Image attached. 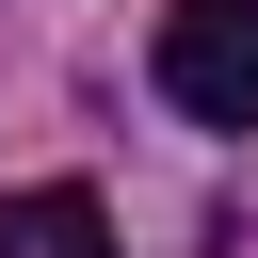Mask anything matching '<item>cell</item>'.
<instances>
[{
    "instance_id": "obj_1",
    "label": "cell",
    "mask_w": 258,
    "mask_h": 258,
    "mask_svg": "<svg viewBox=\"0 0 258 258\" xmlns=\"http://www.w3.org/2000/svg\"><path fill=\"white\" fill-rule=\"evenodd\" d=\"M161 97L194 129H258V0H177L161 16Z\"/></svg>"
},
{
    "instance_id": "obj_2",
    "label": "cell",
    "mask_w": 258,
    "mask_h": 258,
    "mask_svg": "<svg viewBox=\"0 0 258 258\" xmlns=\"http://www.w3.org/2000/svg\"><path fill=\"white\" fill-rule=\"evenodd\" d=\"M0 258H113V210H97L81 177H48V194H0Z\"/></svg>"
}]
</instances>
